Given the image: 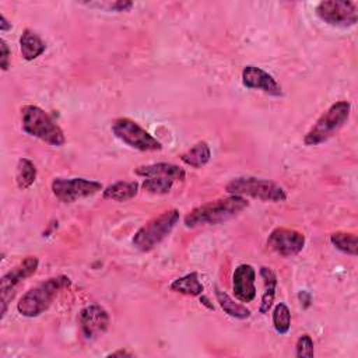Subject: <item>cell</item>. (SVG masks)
Masks as SVG:
<instances>
[{"label": "cell", "instance_id": "obj_1", "mask_svg": "<svg viewBox=\"0 0 358 358\" xmlns=\"http://www.w3.org/2000/svg\"><path fill=\"white\" fill-rule=\"evenodd\" d=\"M248 206H249V201L246 200V197L229 194L227 197L217 199L193 208L185 215L183 224L187 228H194L199 225L221 224L238 215Z\"/></svg>", "mask_w": 358, "mask_h": 358}, {"label": "cell", "instance_id": "obj_2", "mask_svg": "<svg viewBox=\"0 0 358 358\" xmlns=\"http://www.w3.org/2000/svg\"><path fill=\"white\" fill-rule=\"evenodd\" d=\"M71 280L67 275H55L28 289L17 302V310L21 316L36 317L42 315L55 301L57 294L70 287Z\"/></svg>", "mask_w": 358, "mask_h": 358}, {"label": "cell", "instance_id": "obj_3", "mask_svg": "<svg viewBox=\"0 0 358 358\" xmlns=\"http://www.w3.org/2000/svg\"><path fill=\"white\" fill-rule=\"evenodd\" d=\"M21 127L27 134L50 145L60 147L66 143L62 127L36 105H25L21 108Z\"/></svg>", "mask_w": 358, "mask_h": 358}, {"label": "cell", "instance_id": "obj_4", "mask_svg": "<svg viewBox=\"0 0 358 358\" xmlns=\"http://www.w3.org/2000/svg\"><path fill=\"white\" fill-rule=\"evenodd\" d=\"M180 220L179 210H166L151 220H148L143 227L134 234L131 243L140 252H150L157 248L176 227Z\"/></svg>", "mask_w": 358, "mask_h": 358}, {"label": "cell", "instance_id": "obj_5", "mask_svg": "<svg viewBox=\"0 0 358 358\" xmlns=\"http://www.w3.org/2000/svg\"><path fill=\"white\" fill-rule=\"evenodd\" d=\"M225 192L228 194L252 197L271 203H280L287 200V193L282 186L270 179H262L256 176L234 178L225 185Z\"/></svg>", "mask_w": 358, "mask_h": 358}, {"label": "cell", "instance_id": "obj_6", "mask_svg": "<svg viewBox=\"0 0 358 358\" xmlns=\"http://www.w3.org/2000/svg\"><path fill=\"white\" fill-rule=\"evenodd\" d=\"M351 103L348 101H337L320 115L316 123L303 137L306 145H319L331 138L348 120Z\"/></svg>", "mask_w": 358, "mask_h": 358}, {"label": "cell", "instance_id": "obj_7", "mask_svg": "<svg viewBox=\"0 0 358 358\" xmlns=\"http://www.w3.org/2000/svg\"><path fill=\"white\" fill-rule=\"evenodd\" d=\"M110 130L116 138L130 148L138 151H159L162 148V144L133 119L117 117L112 122Z\"/></svg>", "mask_w": 358, "mask_h": 358}, {"label": "cell", "instance_id": "obj_8", "mask_svg": "<svg viewBox=\"0 0 358 358\" xmlns=\"http://www.w3.org/2000/svg\"><path fill=\"white\" fill-rule=\"evenodd\" d=\"M315 13L324 24L337 28H350L358 21V7L351 0H323Z\"/></svg>", "mask_w": 358, "mask_h": 358}, {"label": "cell", "instance_id": "obj_9", "mask_svg": "<svg viewBox=\"0 0 358 358\" xmlns=\"http://www.w3.org/2000/svg\"><path fill=\"white\" fill-rule=\"evenodd\" d=\"M53 196L62 203H74L102 190V183L85 178H55L50 185Z\"/></svg>", "mask_w": 358, "mask_h": 358}, {"label": "cell", "instance_id": "obj_10", "mask_svg": "<svg viewBox=\"0 0 358 358\" xmlns=\"http://www.w3.org/2000/svg\"><path fill=\"white\" fill-rule=\"evenodd\" d=\"M39 266V260L36 256H27L18 264H15L11 270H8L0 280V291H1V319L6 316L8 299L13 296L14 288L27 280L28 277L34 275Z\"/></svg>", "mask_w": 358, "mask_h": 358}, {"label": "cell", "instance_id": "obj_11", "mask_svg": "<svg viewBox=\"0 0 358 358\" xmlns=\"http://www.w3.org/2000/svg\"><path fill=\"white\" fill-rule=\"evenodd\" d=\"M267 245L277 255L282 257H292L302 252L305 246V235L296 229L278 227L270 232Z\"/></svg>", "mask_w": 358, "mask_h": 358}, {"label": "cell", "instance_id": "obj_12", "mask_svg": "<svg viewBox=\"0 0 358 358\" xmlns=\"http://www.w3.org/2000/svg\"><path fill=\"white\" fill-rule=\"evenodd\" d=\"M78 323L84 338L94 340L108 330L109 315L101 305H88L80 310Z\"/></svg>", "mask_w": 358, "mask_h": 358}, {"label": "cell", "instance_id": "obj_13", "mask_svg": "<svg viewBox=\"0 0 358 358\" xmlns=\"http://www.w3.org/2000/svg\"><path fill=\"white\" fill-rule=\"evenodd\" d=\"M242 84L249 90H259L271 96H281L282 87L266 70L248 64L242 70Z\"/></svg>", "mask_w": 358, "mask_h": 358}, {"label": "cell", "instance_id": "obj_14", "mask_svg": "<svg viewBox=\"0 0 358 358\" xmlns=\"http://www.w3.org/2000/svg\"><path fill=\"white\" fill-rule=\"evenodd\" d=\"M256 270L248 263L239 264L232 274V291L241 302H252L256 298Z\"/></svg>", "mask_w": 358, "mask_h": 358}, {"label": "cell", "instance_id": "obj_15", "mask_svg": "<svg viewBox=\"0 0 358 358\" xmlns=\"http://www.w3.org/2000/svg\"><path fill=\"white\" fill-rule=\"evenodd\" d=\"M134 173L143 178H151V176H164L171 178L175 182H182L186 178V172L183 168L171 164V162H157L150 165H140L134 169Z\"/></svg>", "mask_w": 358, "mask_h": 358}, {"label": "cell", "instance_id": "obj_16", "mask_svg": "<svg viewBox=\"0 0 358 358\" xmlns=\"http://www.w3.org/2000/svg\"><path fill=\"white\" fill-rule=\"evenodd\" d=\"M140 185L136 180H119L102 190V196L106 200L113 201H127L137 196Z\"/></svg>", "mask_w": 358, "mask_h": 358}, {"label": "cell", "instance_id": "obj_17", "mask_svg": "<svg viewBox=\"0 0 358 358\" xmlns=\"http://www.w3.org/2000/svg\"><path fill=\"white\" fill-rule=\"evenodd\" d=\"M20 49H21L22 57L31 62L39 57L46 50V43L42 41V38L36 32L31 29H24L20 38Z\"/></svg>", "mask_w": 358, "mask_h": 358}, {"label": "cell", "instance_id": "obj_18", "mask_svg": "<svg viewBox=\"0 0 358 358\" xmlns=\"http://www.w3.org/2000/svg\"><path fill=\"white\" fill-rule=\"evenodd\" d=\"M260 277L264 284V292L262 295V302L259 306V312L262 315L268 313L270 308L273 306L274 296H275V288H277V275L275 273L266 266L260 267Z\"/></svg>", "mask_w": 358, "mask_h": 358}, {"label": "cell", "instance_id": "obj_19", "mask_svg": "<svg viewBox=\"0 0 358 358\" xmlns=\"http://www.w3.org/2000/svg\"><path fill=\"white\" fill-rule=\"evenodd\" d=\"M169 288H171V291H173L176 294H183V295H189V296H200V295H203V291H204V287L200 282L199 274L196 271L173 280L171 282Z\"/></svg>", "mask_w": 358, "mask_h": 358}, {"label": "cell", "instance_id": "obj_20", "mask_svg": "<svg viewBox=\"0 0 358 358\" xmlns=\"http://www.w3.org/2000/svg\"><path fill=\"white\" fill-rule=\"evenodd\" d=\"M211 158V150L206 141H197L187 151L180 154V161L192 168L204 166Z\"/></svg>", "mask_w": 358, "mask_h": 358}, {"label": "cell", "instance_id": "obj_21", "mask_svg": "<svg viewBox=\"0 0 358 358\" xmlns=\"http://www.w3.org/2000/svg\"><path fill=\"white\" fill-rule=\"evenodd\" d=\"M214 294H215V299L218 302V305L221 306V309L231 317H235V319H239V320H243V319H248L250 316V310L235 302L227 292L221 291L218 287L214 288Z\"/></svg>", "mask_w": 358, "mask_h": 358}, {"label": "cell", "instance_id": "obj_22", "mask_svg": "<svg viewBox=\"0 0 358 358\" xmlns=\"http://www.w3.org/2000/svg\"><path fill=\"white\" fill-rule=\"evenodd\" d=\"M36 179V166L29 158H20L15 168V183L21 190L34 185Z\"/></svg>", "mask_w": 358, "mask_h": 358}, {"label": "cell", "instance_id": "obj_23", "mask_svg": "<svg viewBox=\"0 0 358 358\" xmlns=\"http://www.w3.org/2000/svg\"><path fill=\"white\" fill-rule=\"evenodd\" d=\"M330 242L336 249H338L345 255L357 256L358 253V241L354 232H345V231L333 232L330 235Z\"/></svg>", "mask_w": 358, "mask_h": 358}, {"label": "cell", "instance_id": "obj_24", "mask_svg": "<svg viewBox=\"0 0 358 358\" xmlns=\"http://www.w3.org/2000/svg\"><path fill=\"white\" fill-rule=\"evenodd\" d=\"M273 326L278 334H287L291 327V312L289 308L280 302L273 309Z\"/></svg>", "mask_w": 358, "mask_h": 358}, {"label": "cell", "instance_id": "obj_25", "mask_svg": "<svg viewBox=\"0 0 358 358\" xmlns=\"http://www.w3.org/2000/svg\"><path fill=\"white\" fill-rule=\"evenodd\" d=\"M175 180L171 178H164V176H151L145 178L141 183L143 190L152 193V194H166L171 192Z\"/></svg>", "mask_w": 358, "mask_h": 358}, {"label": "cell", "instance_id": "obj_26", "mask_svg": "<svg viewBox=\"0 0 358 358\" xmlns=\"http://www.w3.org/2000/svg\"><path fill=\"white\" fill-rule=\"evenodd\" d=\"M295 355L298 358H312L315 355V344L309 334H301L295 343Z\"/></svg>", "mask_w": 358, "mask_h": 358}, {"label": "cell", "instance_id": "obj_27", "mask_svg": "<svg viewBox=\"0 0 358 358\" xmlns=\"http://www.w3.org/2000/svg\"><path fill=\"white\" fill-rule=\"evenodd\" d=\"M0 67L3 71L8 70L10 67V60H11V50L7 46L4 39H0Z\"/></svg>", "mask_w": 358, "mask_h": 358}, {"label": "cell", "instance_id": "obj_28", "mask_svg": "<svg viewBox=\"0 0 358 358\" xmlns=\"http://www.w3.org/2000/svg\"><path fill=\"white\" fill-rule=\"evenodd\" d=\"M108 7H109V10H113L116 13H122V11H129L133 7V3L127 1V0H117V1H113V3H108Z\"/></svg>", "mask_w": 358, "mask_h": 358}, {"label": "cell", "instance_id": "obj_29", "mask_svg": "<svg viewBox=\"0 0 358 358\" xmlns=\"http://www.w3.org/2000/svg\"><path fill=\"white\" fill-rule=\"evenodd\" d=\"M8 29H11V22H8V21L6 20L4 14H1V15H0V31H1V32H6V31H8Z\"/></svg>", "mask_w": 358, "mask_h": 358}, {"label": "cell", "instance_id": "obj_30", "mask_svg": "<svg viewBox=\"0 0 358 358\" xmlns=\"http://www.w3.org/2000/svg\"><path fill=\"white\" fill-rule=\"evenodd\" d=\"M106 357H133V354L126 350H116L113 352H109Z\"/></svg>", "mask_w": 358, "mask_h": 358}]
</instances>
